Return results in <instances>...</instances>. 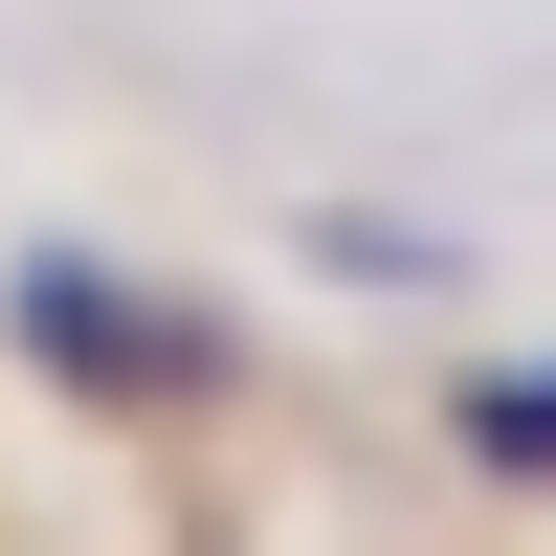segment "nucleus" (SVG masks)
Instances as JSON below:
<instances>
[{
  "label": "nucleus",
  "instance_id": "obj_1",
  "mask_svg": "<svg viewBox=\"0 0 556 556\" xmlns=\"http://www.w3.org/2000/svg\"><path fill=\"white\" fill-rule=\"evenodd\" d=\"M23 356H67V379H112V401H201L223 379V334H178L134 267H67V245H23Z\"/></svg>",
  "mask_w": 556,
  "mask_h": 556
},
{
  "label": "nucleus",
  "instance_id": "obj_2",
  "mask_svg": "<svg viewBox=\"0 0 556 556\" xmlns=\"http://www.w3.org/2000/svg\"><path fill=\"white\" fill-rule=\"evenodd\" d=\"M468 468H490V490H556V356L468 379Z\"/></svg>",
  "mask_w": 556,
  "mask_h": 556
}]
</instances>
